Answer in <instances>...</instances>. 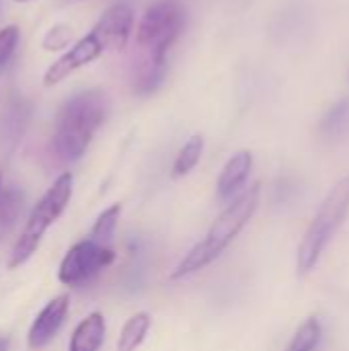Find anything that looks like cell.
<instances>
[{"mask_svg":"<svg viewBox=\"0 0 349 351\" xmlns=\"http://www.w3.org/2000/svg\"><path fill=\"white\" fill-rule=\"evenodd\" d=\"M103 51H107L105 43L101 41V37L91 31L88 35H84L82 39H78L64 56H60L45 72L43 76V84L53 86L58 82H62L64 78H68L72 72H76L78 68L95 62Z\"/></svg>","mask_w":349,"mask_h":351,"instance_id":"cell-7","label":"cell"},{"mask_svg":"<svg viewBox=\"0 0 349 351\" xmlns=\"http://www.w3.org/2000/svg\"><path fill=\"white\" fill-rule=\"evenodd\" d=\"M70 308V296L68 294H60L56 298H51L37 315V319L33 321L31 329H29V348L31 350H43L47 343H51V339L58 335V331L62 329L66 315Z\"/></svg>","mask_w":349,"mask_h":351,"instance_id":"cell-8","label":"cell"},{"mask_svg":"<svg viewBox=\"0 0 349 351\" xmlns=\"http://www.w3.org/2000/svg\"><path fill=\"white\" fill-rule=\"evenodd\" d=\"M68 41H70V29L66 25H56L53 29L47 31V35L43 39V47L49 51H56V49H62L64 45H68Z\"/></svg>","mask_w":349,"mask_h":351,"instance_id":"cell-18","label":"cell"},{"mask_svg":"<svg viewBox=\"0 0 349 351\" xmlns=\"http://www.w3.org/2000/svg\"><path fill=\"white\" fill-rule=\"evenodd\" d=\"M119 216H121V204H113V206L105 208L99 214V218L95 220V226L91 230V239L101 243V245H107L111 241V237L115 234Z\"/></svg>","mask_w":349,"mask_h":351,"instance_id":"cell-15","label":"cell"},{"mask_svg":"<svg viewBox=\"0 0 349 351\" xmlns=\"http://www.w3.org/2000/svg\"><path fill=\"white\" fill-rule=\"evenodd\" d=\"M253 169V154L249 150H239L232 154L220 171L216 189L220 199H232L247 183Z\"/></svg>","mask_w":349,"mask_h":351,"instance_id":"cell-10","label":"cell"},{"mask_svg":"<svg viewBox=\"0 0 349 351\" xmlns=\"http://www.w3.org/2000/svg\"><path fill=\"white\" fill-rule=\"evenodd\" d=\"M323 339V325L317 317H309L292 335L286 351H317Z\"/></svg>","mask_w":349,"mask_h":351,"instance_id":"cell-13","label":"cell"},{"mask_svg":"<svg viewBox=\"0 0 349 351\" xmlns=\"http://www.w3.org/2000/svg\"><path fill=\"white\" fill-rule=\"evenodd\" d=\"M105 341V319L101 313H91L78 323L70 337L68 351H99Z\"/></svg>","mask_w":349,"mask_h":351,"instance_id":"cell-11","label":"cell"},{"mask_svg":"<svg viewBox=\"0 0 349 351\" xmlns=\"http://www.w3.org/2000/svg\"><path fill=\"white\" fill-rule=\"evenodd\" d=\"M19 43V27L8 25L0 29V70L8 64L10 56L14 53V47Z\"/></svg>","mask_w":349,"mask_h":351,"instance_id":"cell-17","label":"cell"},{"mask_svg":"<svg viewBox=\"0 0 349 351\" xmlns=\"http://www.w3.org/2000/svg\"><path fill=\"white\" fill-rule=\"evenodd\" d=\"M6 348H8V341L4 337H0V351H6Z\"/></svg>","mask_w":349,"mask_h":351,"instance_id":"cell-19","label":"cell"},{"mask_svg":"<svg viewBox=\"0 0 349 351\" xmlns=\"http://www.w3.org/2000/svg\"><path fill=\"white\" fill-rule=\"evenodd\" d=\"M16 2H27V0H16Z\"/></svg>","mask_w":349,"mask_h":351,"instance_id":"cell-20","label":"cell"},{"mask_svg":"<svg viewBox=\"0 0 349 351\" xmlns=\"http://www.w3.org/2000/svg\"><path fill=\"white\" fill-rule=\"evenodd\" d=\"M349 214V173L341 177L325 195L315 218L311 220L296 255V269L300 276L311 274L321 261L327 245Z\"/></svg>","mask_w":349,"mask_h":351,"instance_id":"cell-3","label":"cell"},{"mask_svg":"<svg viewBox=\"0 0 349 351\" xmlns=\"http://www.w3.org/2000/svg\"><path fill=\"white\" fill-rule=\"evenodd\" d=\"M187 10L179 0H158L142 14L136 27V45L142 66L167 68V53L185 29Z\"/></svg>","mask_w":349,"mask_h":351,"instance_id":"cell-4","label":"cell"},{"mask_svg":"<svg viewBox=\"0 0 349 351\" xmlns=\"http://www.w3.org/2000/svg\"><path fill=\"white\" fill-rule=\"evenodd\" d=\"M202 154H204V138H202L200 134H195V136H191V138L183 144V148L179 150L177 158H175V165H173V175H175V177H185V175H189V173L197 167Z\"/></svg>","mask_w":349,"mask_h":351,"instance_id":"cell-14","label":"cell"},{"mask_svg":"<svg viewBox=\"0 0 349 351\" xmlns=\"http://www.w3.org/2000/svg\"><path fill=\"white\" fill-rule=\"evenodd\" d=\"M259 202H261V183H253L243 193H239L218 214V218L212 222V226L208 228L204 241H200L179 261V265L171 274V280L187 278V276L204 269L212 261H216L228 249V245L241 234V230L249 224V220L255 216V212L259 208Z\"/></svg>","mask_w":349,"mask_h":351,"instance_id":"cell-1","label":"cell"},{"mask_svg":"<svg viewBox=\"0 0 349 351\" xmlns=\"http://www.w3.org/2000/svg\"><path fill=\"white\" fill-rule=\"evenodd\" d=\"M152 319L148 313H136L132 315L125 325L121 327L119 339H117V351H136L146 339L150 331Z\"/></svg>","mask_w":349,"mask_h":351,"instance_id":"cell-12","label":"cell"},{"mask_svg":"<svg viewBox=\"0 0 349 351\" xmlns=\"http://www.w3.org/2000/svg\"><path fill=\"white\" fill-rule=\"evenodd\" d=\"M113 261H115V253L107 245H101L88 239L70 247V251L60 263L58 280L64 286L76 288V286L91 282L97 274H101Z\"/></svg>","mask_w":349,"mask_h":351,"instance_id":"cell-6","label":"cell"},{"mask_svg":"<svg viewBox=\"0 0 349 351\" xmlns=\"http://www.w3.org/2000/svg\"><path fill=\"white\" fill-rule=\"evenodd\" d=\"M70 197H72V175L70 173H64V175H60L51 183V187L35 204L31 216L27 218V224H25L19 241L14 243L12 251H10V259H8V267L10 269L21 267L23 263H27L33 257V253L37 251L41 239L49 230V226L68 208Z\"/></svg>","mask_w":349,"mask_h":351,"instance_id":"cell-5","label":"cell"},{"mask_svg":"<svg viewBox=\"0 0 349 351\" xmlns=\"http://www.w3.org/2000/svg\"><path fill=\"white\" fill-rule=\"evenodd\" d=\"M349 125V99L337 101L323 117L321 121V130L327 136H337L344 134Z\"/></svg>","mask_w":349,"mask_h":351,"instance_id":"cell-16","label":"cell"},{"mask_svg":"<svg viewBox=\"0 0 349 351\" xmlns=\"http://www.w3.org/2000/svg\"><path fill=\"white\" fill-rule=\"evenodd\" d=\"M134 29V10L128 4H115L103 12L93 31L101 37L107 49H123Z\"/></svg>","mask_w":349,"mask_h":351,"instance_id":"cell-9","label":"cell"},{"mask_svg":"<svg viewBox=\"0 0 349 351\" xmlns=\"http://www.w3.org/2000/svg\"><path fill=\"white\" fill-rule=\"evenodd\" d=\"M107 111V97L99 88L82 90L70 97L60 109L51 138L56 156L66 162L78 160L86 152L97 130L103 125Z\"/></svg>","mask_w":349,"mask_h":351,"instance_id":"cell-2","label":"cell"}]
</instances>
